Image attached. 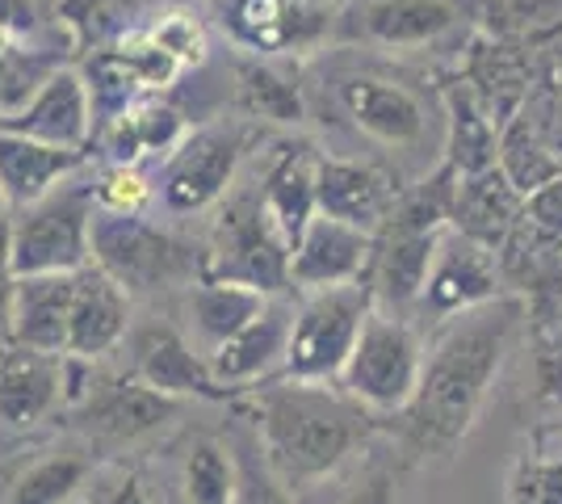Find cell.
Segmentation results:
<instances>
[{
    "mask_svg": "<svg viewBox=\"0 0 562 504\" xmlns=\"http://www.w3.org/2000/svg\"><path fill=\"white\" fill-rule=\"evenodd\" d=\"M520 336H529V303L520 294H499L437 324L424 349L420 387L391 425L403 467L441 462L467 441Z\"/></svg>",
    "mask_w": 562,
    "mask_h": 504,
    "instance_id": "cell-1",
    "label": "cell"
},
{
    "mask_svg": "<svg viewBox=\"0 0 562 504\" xmlns=\"http://www.w3.org/2000/svg\"><path fill=\"white\" fill-rule=\"evenodd\" d=\"M232 404L248 412L269 467L278 471V480L294 496L331 480L382 429V421H374L366 408H357L340 387L328 383L273 379V383H260L257 391L239 395Z\"/></svg>",
    "mask_w": 562,
    "mask_h": 504,
    "instance_id": "cell-2",
    "label": "cell"
},
{
    "mask_svg": "<svg viewBox=\"0 0 562 504\" xmlns=\"http://www.w3.org/2000/svg\"><path fill=\"white\" fill-rule=\"evenodd\" d=\"M93 265L131 299L189 290L206 278V257L189 240L147 223L143 215L105 211H97L93 219Z\"/></svg>",
    "mask_w": 562,
    "mask_h": 504,
    "instance_id": "cell-3",
    "label": "cell"
},
{
    "mask_svg": "<svg viewBox=\"0 0 562 504\" xmlns=\"http://www.w3.org/2000/svg\"><path fill=\"white\" fill-rule=\"evenodd\" d=\"M206 278L248 287L265 299L290 294V244L281 240L260 202V181L235 186L218 202L206 248Z\"/></svg>",
    "mask_w": 562,
    "mask_h": 504,
    "instance_id": "cell-4",
    "label": "cell"
},
{
    "mask_svg": "<svg viewBox=\"0 0 562 504\" xmlns=\"http://www.w3.org/2000/svg\"><path fill=\"white\" fill-rule=\"evenodd\" d=\"M93 219L97 193L93 177L80 181V172L55 186L47 198L30 202L25 211L9 215L13 236V273L38 278V273H80L93 265Z\"/></svg>",
    "mask_w": 562,
    "mask_h": 504,
    "instance_id": "cell-5",
    "label": "cell"
},
{
    "mask_svg": "<svg viewBox=\"0 0 562 504\" xmlns=\"http://www.w3.org/2000/svg\"><path fill=\"white\" fill-rule=\"evenodd\" d=\"M424 370V340L412 320L378 312L366 320L357 336V349L345 361L336 387L349 395L357 408H366L374 421H395L412 404Z\"/></svg>",
    "mask_w": 562,
    "mask_h": 504,
    "instance_id": "cell-6",
    "label": "cell"
},
{
    "mask_svg": "<svg viewBox=\"0 0 562 504\" xmlns=\"http://www.w3.org/2000/svg\"><path fill=\"white\" fill-rule=\"evenodd\" d=\"M374 315L370 282L311 290L294 303V328L281 379L290 383H336L357 349V336Z\"/></svg>",
    "mask_w": 562,
    "mask_h": 504,
    "instance_id": "cell-7",
    "label": "cell"
},
{
    "mask_svg": "<svg viewBox=\"0 0 562 504\" xmlns=\"http://www.w3.org/2000/svg\"><path fill=\"white\" fill-rule=\"evenodd\" d=\"M248 135L235 122L193 126L156 172V198L168 215H202L235 190Z\"/></svg>",
    "mask_w": 562,
    "mask_h": 504,
    "instance_id": "cell-8",
    "label": "cell"
},
{
    "mask_svg": "<svg viewBox=\"0 0 562 504\" xmlns=\"http://www.w3.org/2000/svg\"><path fill=\"white\" fill-rule=\"evenodd\" d=\"M336 101H340L345 119L366 139H374L378 147H391V152H420L432 139L437 119H446V110L432 114V105L424 101L420 89L382 72L340 76L336 80ZM437 135L446 139V131H437Z\"/></svg>",
    "mask_w": 562,
    "mask_h": 504,
    "instance_id": "cell-9",
    "label": "cell"
},
{
    "mask_svg": "<svg viewBox=\"0 0 562 504\" xmlns=\"http://www.w3.org/2000/svg\"><path fill=\"white\" fill-rule=\"evenodd\" d=\"M218 30L257 59H290L315 51L336 30L331 0H218Z\"/></svg>",
    "mask_w": 562,
    "mask_h": 504,
    "instance_id": "cell-10",
    "label": "cell"
},
{
    "mask_svg": "<svg viewBox=\"0 0 562 504\" xmlns=\"http://www.w3.org/2000/svg\"><path fill=\"white\" fill-rule=\"evenodd\" d=\"M181 416V400H168L160 391L143 387L131 370L126 374H93L89 395L68 412L71 429H80L93 441L131 446L151 433L168 429Z\"/></svg>",
    "mask_w": 562,
    "mask_h": 504,
    "instance_id": "cell-11",
    "label": "cell"
},
{
    "mask_svg": "<svg viewBox=\"0 0 562 504\" xmlns=\"http://www.w3.org/2000/svg\"><path fill=\"white\" fill-rule=\"evenodd\" d=\"M504 290V273H499V257H495L487 244L470 240L462 232L449 227L441 244H437V257L432 269L424 278L420 303H416V320L428 324H446L453 315L474 312L483 303H492Z\"/></svg>",
    "mask_w": 562,
    "mask_h": 504,
    "instance_id": "cell-12",
    "label": "cell"
},
{
    "mask_svg": "<svg viewBox=\"0 0 562 504\" xmlns=\"http://www.w3.org/2000/svg\"><path fill=\"white\" fill-rule=\"evenodd\" d=\"M131 374L143 387L160 391L168 400H206V404H232V391L214 379L211 358L189 345L181 328L172 324H147L131 336Z\"/></svg>",
    "mask_w": 562,
    "mask_h": 504,
    "instance_id": "cell-13",
    "label": "cell"
},
{
    "mask_svg": "<svg viewBox=\"0 0 562 504\" xmlns=\"http://www.w3.org/2000/svg\"><path fill=\"white\" fill-rule=\"evenodd\" d=\"M462 22V0H361L349 9V18H340V34L370 47L412 51L446 43Z\"/></svg>",
    "mask_w": 562,
    "mask_h": 504,
    "instance_id": "cell-14",
    "label": "cell"
},
{
    "mask_svg": "<svg viewBox=\"0 0 562 504\" xmlns=\"http://www.w3.org/2000/svg\"><path fill=\"white\" fill-rule=\"evenodd\" d=\"M441 236L446 232L428 223H412L403 215L386 219V227L374 236V265H370V290H374L378 312L412 320Z\"/></svg>",
    "mask_w": 562,
    "mask_h": 504,
    "instance_id": "cell-15",
    "label": "cell"
},
{
    "mask_svg": "<svg viewBox=\"0 0 562 504\" xmlns=\"http://www.w3.org/2000/svg\"><path fill=\"white\" fill-rule=\"evenodd\" d=\"M290 328H294V303H290V294H281V299H269V307L248 328H239L227 345L214 349L211 370L214 379L232 391V400L257 391L260 383L281 379Z\"/></svg>",
    "mask_w": 562,
    "mask_h": 504,
    "instance_id": "cell-16",
    "label": "cell"
},
{
    "mask_svg": "<svg viewBox=\"0 0 562 504\" xmlns=\"http://www.w3.org/2000/svg\"><path fill=\"white\" fill-rule=\"evenodd\" d=\"M398 190L382 168L349 156H319L315 160V206L324 219L349 223L357 232L378 236L395 211Z\"/></svg>",
    "mask_w": 562,
    "mask_h": 504,
    "instance_id": "cell-17",
    "label": "cell"
},
{
    "mask_svg": "<svg viewBox=\"0 0 562 504\" xmlns=\"http://www.w3.org/2000/svg\"><path fill=\"white\" fill-rule=\"evenodd\" d=\"M370 265H374V236L370 232H357L349 223L315 215L303 232V240L290 253V290L311 294V290L370 282Z\"/></svg>",
    "mask_w": 562,
    "mask_h": 504,
    "instance_id": "cell-18",
    "label": "cell"
},
{
    "mask_svg": "<svg viewBox=\"0 0 562 504\" xmlns=\"http://www.w3.org/2000/svg\"><path fill=\"white\" fill-rule=\"evenodd\" d=\"M0 131H13V135H25V139H38V144H50V147L89 152L97 126H93V101H89L80 68L76 64L59 68L18 114L0 119Z\"/></svg>",
    "mask_w": 562,
    "mask_h": 504,
    "instance_id": "cell-19",
    "label": "cell"
},
{
    "mask_svg": "<svg viewBox=\"0 0 562 504\" xmlns=\"http://www.w3.org/2000/svg\"><path fill=\"white\" fill-rule=\"evenodd\" d=\"M64 358L34 354L9 336L0 340V421L9 429H34L64 416Z\"/></svg>",
    "mask_w": 562,
    "mask_h": 504,
    "instance_id": "cell-20",
    "label": "cell"
},
{
    "mask_svg": "<svg viewBox=\"0 0 562 504\" xmlns=\"http://www.w3.org/2000/svg\"><path fill=\"white\" fill-rule=\"evenodd\" d=\"M126 333H131V294L97 265H85L76 273V294H71L68 358L101 361L126 340Z\"/></svg>",
    "mask_w": 562,
    "mask_h": 504,
    "instance_id": "cell-21",
    "label": "cell"
},
{
    "mask_svg": "<svg viewBox=\"0 0 562 504\" xmlns=\"http://www.w3.org/2000/svg\"><path fill=\"white\" fill-rule=\"evenodd\" d=\"M71 294H76V273L18 278L13 299H9V340L34 349V354L64 358L68 354Z\"/></svg>",
    "mask_w": 562,
    "mask_h": 504,
    "instance_id": "cell-22",
    "label": "cell"
},
{
    "mask_svg": "<svg viewBox=\"0 0 562 504\" xmlns=\"http://www.w3.org/2000/svg\"><path fill=\"white\" fill-rule=\"evenodd\" d=\"M89 168V152L71 147H50L38 139H25L13 131H0V198L4 211H25L30 202L47 198L55 186Z\"/></svg>",
    "mask_w": 562,
    "mask_h": 504,
    "instance_id": "cell-23",
    "label": "cell"
},
{
    "mask_svg": "<svg viewBox=\"0 0 562 504\" xmlns=\"http://www.w3.org/2000/svg\"><path fill=\"white\" fill-rule=\"evenodd\" d=\"M520 219H525V193L499 172V165L458 181L453 219H449L453 232H462L470 240L487 244L492 253H499V244L513 236Z\"/></svg>",
    "mask_w": 562,
    "mask_h": 504,
    "instance_id": "cell-24",
    "label": "cell"
},
{
    "mask_svg": "<svg viewBox=\"0 0 562 504\" xmlns=\"http://www.w3.org/2000/svg\"><path fill=\"white\" fill-rule=\"evenodd\" d=\"M315 152L303 144H285L273 156V165L260 172V202L273 219V227L281 232V240L294 244L303 240V232L311 227V219L319 215L315 206Z\"/></svg>",
    "mask_w": 562,
    "mask_h": 504,
    "instance_id": "cell-25",
    "label": "cell"
},
{
    "mask_svg": "<svg viewBox=\"0 0 562 504\" xmlns=\"http://www.w3.org/2000/svg\"><path fill=\"white\" fill-rule=\"evenodd\" d=\"M441 110H446L441 160H446L458 177H474V172L495 168V160H499V126H495L492 114L479 105V97L470 93V85L462 76L446 85Z\"/></svg>",
    "mask_w": 562,
    "mask_h": 504,
    "instance_id": "cell-26",
    "label": "cell"
},
{
    "mask_svg": "<svg viewBox=\"0 0 562 504\" xmlns=\"http://www.w3.org/2000/svg\"><path fill=\"white\" fill-rule=\"evenodd\" d=\"M186 135V114L177 105L160 101V97H147L139 105H131L117 122H110L105 131H97L110 165H139L147 156H168Z\"/></svg>",
    "mask_w": 562,
    "mask_h": 504,
    "instance_id": "cell-27",
    "label": "cell"
},
{
    "mask_svg": "<svg viewBox=\"0 0 562 504\" xmlns=\"http://www.w3.org/2000/svg\"><path fill=\"white\" fill-rule=\"evenodd\" d=\"M269 307V299L248 287H235V282H214L202 278L198 287L186 290V312L189 324L198 333V345L206 349L211 358L218 345H227L239 328H248L260 312Z\"/></svg>",
    "mask_w": 562,
    "mask_h": 504,
    "instance_id": "cell-28",
    "label": "cell"
},
{
    "mask_svg": "<svg viewBox=\"0 0 562 504\" xmlns=\"http://www.w3.org/2000/svg\"><path fill=\"white\" fill-rule=\"evenodd\" d=\"M97 475L89 450H47L30 458L4 488V504H76Z\"/></svg>",
    "mask_w": 562,
    "mask_h": 504,
    "instance_id": "cell-29",
    "label": "cell"
},
{
    "mask_svg": "<svg viewBox=\"0 0 562 504\" xmlns=\"http://www.w3.org/2000/svg\"><path fill=\"white\" fill-rule=\"evenodd\" d=\"M235 89H239V110L248 119L281 122V126L303 122V85H299V72L285 68V59H257V55L239 59Z\"/></svg>",
    "mask_w": 562,
    "mask_h": 504,
    "instance_id": "cell-30",
    "label": "cell"
},
{
    "mask_svg": "<svg viewBox=\"0 0 562 504\" xmlns=\"http://www.w3.org/2000/svg\"><path fill=\"white\" fill-rule=\"evenodd\" d=\"M470 85V93L479 97V105L492 114V122L504 131L508 122L520 114V105L529 101V72L520 64V55L504 43L492 47H474L470 55V68L462 76Z\"/></svg>",
    "mask_w": 562,
    "mask_h": 504,
    "instance_id": "cell-31",
    "label": "cell"
},
{
    "mask_svg": "<svg viewBox=\"0 0 562 504\" xmlns=\"http://www.w3.org/2000/svg\"><path fill=\"white\" fill-rule=\"evenodd\" d=\"M143 9H147V0H59L55 4L71 55H80V59L135 34Z\"/></svg>",
    "mask_w": 562,
    "mask_h": 504,
    "instance_id": "cell-32",
    "label": "cell"
},
{
    "mask_svg": "<svg viewBox=\"0 0 562 504\" xmlns=\"http://www.w3.org/2000/svg\"><path fill=\"white\" fill-rule=\"evenodd\" d=\"M59 68H68V51H59L55 43L0 38V119L18 114Z\"/></svg>",
    "mask_w": 562,
    "mask_h": 504,
    "instance_id": "cell-33",
    "label": "cell"
},
{
    "mask_svg": "<svg viewBox=\"0 0 562 504\" xmlns=\"http://www.w3.org/2000/svg\"><path fill=\"white\" fill-rule=\"evenodd\" d=\"M181 496L186 504H235V455L218 437L189 441L181 462Z\"/></svg>",
    "mask_w": 562,
    "mask_h": 504,
    "instance_id": "cell-34",
    "label": "cell"
},
{
    "mask_svg": "<svg viewBox=\"0 0 562 504\" xmlns=\"http://www.w3.org/2000/svg\"><path fill=\"white\" fill-rule=\"evenodd\" d=\"M248 429H235L227 437L235 455V504H294V492L278 480V471L269 467V458L260 450L257 429L244 416Z\"/></svg>",
    "mask_w": 562,
    "mask_h": 504,
    "instance_id": "cell-35",
    "label": "cell"
},
{
    "mask_svg": "<svg viewBox=\"0 0 562 504\" xmlns=\"http://www.w3.org/2000/svg\"><path fill=\"white\" fill-rule=\"evenodd\" d=\"M529 387L541 412H562V315H529Z\"/></svg>",
    "mask_w": 562,
    "mask_h": 504,
    "instance_id": "cell-36",
    "label": "cell"
},
{
    "mask_svg": "<svg viewBox=\"0 0 562 504\" xmlns=\"http://www.w3.org/2000/svg\"><path fill=\"white\" fill-rule=\"evenodd\" d=\"M504 504H562V458L529 450L513 462Z\"/></svg>",
    "mask_w": 562,
    "mask_h": 504,
    "instance_id": "cell-37",
    "label": "cell"
},
{
    "mask_svg": "<svg viewBox=\"0 0 562 504\" xmlns=\"http://www.w3.org/2000/svg\"><path fill=\"white\" fill-rule=\"evenodd\" d=\"M97 211L105 215H143L156 198V181L139 165H105L93 177Z\"/></svg>",
    "mask_w": 562,
    "mask_h": 504,
    "instance_id": "cell-38",
    "label": "cell"
},
{
    "mask_svg": "<svg viewBox=\"0 0 562 504\" xmlns=\"http://www.w3.org/2000/svg\"><path fill=\"white\" fill-rule=\"evenodd\" d=\"M143 30H147V38L160 43L181 68H198V64L206 59V51H211L206 25H202L198 13H189V9H165V13H156V22H147Z\"/></svg>",
    "mask_w": 562,
    "mask_h": 504,
    "instance_id": "cell-39",
    "label": "cell"
},
{
    "mask_svg": "<svg viewBox=\"0 0 562 504\" xmlns=\"http://www.w3.org/2000/svg\"><path fill=\"white\" fill-rule=\"evenodd\" d=\"M398 467H403L398 458L374 455L352 475L340 504H398Z\"/></svg>",
    "mask_w": 562,
    "mask_h": 504,
    "instance_id": "cell-40",
    "label": "cell"
},
{
    "mask_svg": "<svg viewBox=\"0 0 562 504\" xmlns=\"http://www.w3.org/2000/svg\"><path fill=\"white\" fill-rule=\"evenodd\" d=\"M85 501L89 504H156L143 488L139 471H126V467H97V475L85 488Z\"/></svg>",
    "mask_w": 562,
    "mask_h": 504,
    "instance_id": "cell-41",
    "label": "cell"
},
{
    "mask_svg": "<svg viewBox=\"0 0 562 504\" xmlns=\"http://www.w3.org/2000/svg\"><path fill=\"white\" fill-rule=\"evenodd\" d=\"M0 38L13 43H47L43 38V18L34 0H0Z\"/></svg>",
    "mask_w": 562,
    "mask_h": 504,
    "instance_id": "cell-42",
    "label": "cell"
},
{
    "mask_svg": "<svg viewBox=\"0 0 562 504\" xmlns=\"http://www.w3.org/2000/svg\"><path fill=\"white\" fill-rule=\"evenodd\" d=\"M525 219H529L538 232L562 240V172L554 181H546L538 193L525 198Z\"/></svg>",
    "mask_w": 562,
    "mask_h": 504,
    "instance_id": "cell-43",
    "label": "cell"
},
{
    "mask_svg": "<svg viewBox=\"0 0 562 504\" xmlns=\"http://www.w3.org/2000/svg\"><path fill=\"white\" fill-rule=\"evenodd\" d=\"M18 287L13 273V236H9V215H0V340L9 336V299Z\"/></svg>",
    "mask_w": 562,
    "mask_h": 504,
    "instance_id": "cell-44",
    "label": "cell"
},
{
    "mask_svg": "<svg viewBox=\"0 0 562 504\" xmlns=\"http://www.w3.org/2000/svg\"><path fill=\"white\" fill-rule=\"evenodd\" d=\"M0 215H9V211H4V198H0Z\"/></svg>",
    "mask_w": 562,
    "mask_h": 504,
    "instance_id": "cell-45",
    "label": "cell"
},
{
    "mask_svg": "<svg viewBox=\"0 0 562 504\" xmlns=\"http://www.w3.org/2000/svg\"><path fill=\"white\" fill-rule=\"evenodd\" d=\"M76 504H89V501H85V496H80V501H76Z\"/></svg>",
    "mask_w": 562,
    "mask_h": 504,
    "instance_id": "cell-46",
    "label": "cell"
}]
</instances>
